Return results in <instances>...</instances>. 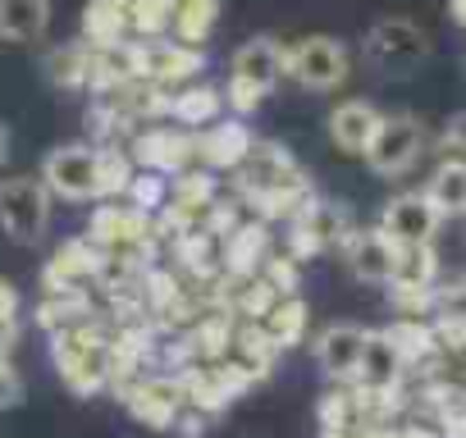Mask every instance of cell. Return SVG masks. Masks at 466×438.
<instances>
[{
    "label": "cell",
    "mask_w": 466,
    "mask_h": 438,
    "mask_svg": "<svg viewBox=\"0 0 466 438\" xmlns=\"http://www.w3.org/2000/svg\"><path fill=\"white\" fill-rule=\"evenodd\" d=\"M51 356H56L60 379H65L69 393H78V397H92V393H101L106 383H115L110 338H101L92 324L51 333Z\"/></svg>",
    "instance_id": "6da1fadb"
},
{
    "label": "cell",
    "mask_w": 466,
    "mask_h": 438,
    "mask_svg": "<svg viewBox=\"0 0 466 438\" xmlns=\"http://www.w3.org/2000/svg\"><path fill=\"white\" fill-rule=\"evenodd\" d=\"M361 55L384 78H411L430 60V33L416 19H380L366 28Z\"/></svg>",
    "instance_id": "7a4b0ae2"
},
{
    "label": "cell",
    "mask_w": 466,
    "mask_h": 438,
    "mask_svg": "<svg viewBox=\"0 0 466 438\" xmlns=\"http://www.w3.org/2000/svg\"><path fill=\"white\" fill-rule=\"evenodd\" d=\"M51 187L46 178L37 174H15V178H0V229H5L10 243L19 247H33L46 238V224H51Z\"/></svg>",
    "instance_id": "3957f363"
},
{
    "label": "cell",
    "mask_w": 466,
    "mask_h": 438,
    "mask_svg": "<svg viewBox=\"0 0 466 438\" xmlns=\"http://www.w3.org/2000/svg\"><path fill=\"white\" fill-rule=\"evenodd\" d=\"M348 74H352V55L339 37L311 33L289 46V78L302 92H339L348 83Z\"/></svg>",
    "instance_id": "277c9868"
},
{
    "label": "cell",
    "mask_w": 466,
    "mask_h": 438,
    "mask_svg": "<svg viewBox=\"0 0 466 438\" xmlns=\"http://www.w3.org/2000/svg\"><path fill=\"white\" fill-rule=\"evenodd\" d=\"M42 178L60 201H101V146L96 142H65L46 151Z\"/></svg>",
    "instance_id": "5b68a950"
},
{
    "label": "cell",
    "mask_w": 466,
    "mask_h": 438,
    "mask_svg": "<svg viewBox=\"0 0 466 438\" xmlns=\"http://www.w3.org/2000/svg\"><path fill=\"white\" fill-rule=\"evenodd\" d=\"M425 151V124L416 114H384L370 151L361 155L375 178H402Z\"/></svg>",
    "instance_id": "8992f818"
},
{
    "label": "cell",
    "mask_w": 466,
    "mask_h": 438,
    "mask_svg": "<svg viewBox=\"0 0 466 438\" xmlns=\"http://www.w3.org/2000/svg\"><path fill=\"white\" fill-rule=\"evenodd\" d=\"M128 155L137 160V169H156V174H183L197 164V133L192 128H178V124H156V128H142L133 133L128 142Z\"/></svg>",
    "instance_id": "52a82bcc"
},
{
    "label": "cell",
    "mask_w": 466,
    "mask_h": 438,
    "mask_svg": "<svg viewBox=\"0 0 466 438\" xmlns=\"http://www.w3.org/2000/svg\"><path fill=\"white\" fill-rule=\"evenodd\" d=\"M124 402H128V415L137 424L174 429V420L187 406V388H183V374H147V379H133L124 388Z\"/></svg>",
    "instance_id": "ba28073f"
},
{
    "label": "cell",
    "mask_w": 466,
    "mask_h": 438,
    "mask_svg": "<svg viewBox=\"0 0 466 438\" xmlns=\"http://www.w3.org/2000/svg\"><path fill=\"white\" fill-rule=\"evenodd\" d=\"M439 205L430 201V192H393L380 210V229L398 243V247H420L434 243L439 234Z\"/></svg>",
    "instance_id": "9c48e42d"
},
{
    "label": "cell",
    "mask_w": 466,
    "mask_h": 438,
    "mask_svg": "<svg viewBox=\"0 0 466 438\" xmlns=\"http://www.w3.org/2000/svg\"><path fill=\"white\" fill-rule=\"evenodd\" d=\"M252 151H257V137L243 124V114H224L197 133V164H206L215 174H238Z\"/></svg>",
    "instance_id": "30bf717a"
},
{
    "label": "cell",
    "mask_w": 466,
    "mask_h": 438,
    "mask_svg": "<svg viewBox=\"0 0 466 438\" xmlns=\"http://www.w3.org/2000/svg\"><path fill=\"white\" fill-rule=\"evenodd\" d=\"M284 78H289V46H279L275 37H252L228 60V83H243L261 96H270Z\"/></svg>",
    "instance_id": "8fae6325"
},
{
    "label": "cell",
    "mask_w": 466,
    "mask_h": 438,
    "mask_svg": "<svg viewBox=\"0 0 466 438\" xmlns=\"http://www.w3.org/2000/svg\"><path fill=\"white\" fill-rule=\"evenodd\" d=\"M151 219L156 214H147V210H137L128 196L119 201H101L96 205V214H92V224H87V234L106 247V252H124V247H147L151 243Z\"/></svg>",
    "instance_id": "7c38bea8"
},
{
    "label": "cell",
    "mask_w": 466,
    "mask_h": 438,
    "mask_svg": "<svg viewBox=\"0 0 466 438\" xmlns=\"http://www.w3.org/2000/svg\"><path fill=\"white\" fill-rule=\"evenodd\" d=\"M343 252H348V265L361 284H375V288H389L393 284V265H398V243L375 224V229H348L343 238Z\"/></svg>",
    "instance_id": "4fadbf2b"
},
{
    "label": "cell",
    "mask_w": 466,
    "mask_h": 438,
    "mask_svg": "<svg viewBox=\"0 0 466 438\" xmlns=\"http://www.w3.org/2000/svg\"><path fill=\"white\" fill-rule=\"evenodd\" d=\"M380 119H384V110H375V105L361 101V96H348V101H339V105L329 110L325 133H329V142H334L343 155H366L370 142H375V133H380Z\"/></svg>",
    "instance_id": "5bb4252c"
},
{
    "label": "cell",
    "mask_w": 466,
    "mask_h": 438,
    "mask_svg": "<svg viewBox=\"0 0 466 438\" xmlns=\"http://www.w3.org/2000/svg\"><path fill=\"white\" fill-rule=\"evenodd\" d=\"M366 333L361 324H329L320 338H316V365L325 370V379L334 383H357V370H361V352H366Z\"/></svg>",
    "instance_id": "9a60e30c"
},
{
    "label": "cell",
    "mask_w": 466,
    "mask_h": 438,
    "mask_svg": "<svg viewBox=\"0 0 466 438\" xmlns=\"http://www.w3.org/2000/svg\"><path fill=\"white\" fill-rule=\"evenodd\" d=\"M270 261V219H243L219 247V265L224 274H238V279H252L261 274Z\"/></svg>",
    "instance_id": "2e32d148"
},
{
    "label": "cell",
    "mask_w": 466,
    "mask_h": 438,
    "mask_svg": "<svg viewBox=\"0 0 466 438\" xmlns=\"http://www.w3.org/2000/svg\"><path fill=\"white\" fill-rule=\"evenodd\" d=\"M224 114H228V96H224V87L187 83V87H178V92L169 96V119H174L178 128L201 133V128H210V124L224 119Z\"/></svg>",
    "instance_id": "e0dca14e"
},
{
    "label": "cell",
    "mask_w": 466,
    "mask_h": 438,
    "mask_svg": "<svg viewBox=\"0 0 466 438\" xmlns=\"http://www.w3.org/2000/svg\"><path fill=\"white\" fill-rule=\"evenodd\" d=\"M215 201H219V187H215V169H206V164H192V169H183V174H174V192H169V205L183 214V219H192V224H206V214L215 210Z\"/></svg>",
    "instance_id": "ac0fdd59"
},
{
    "label": "cell",
    "mask_w": 466,
    "mask_h": 438,
    "mask_svg": "<svg viewBox=\"0 0 466 438\" xmlns=\"http://www.w3.org/2000/svg\"><path fill=\"white\" fill-rule=\"evenodd\" d=\"M402 352L393 347L389 329H370L366 333V352H361V370H357V383L361 388H389V383H402Z\"/></svg>",
    "instance_id": "d6986e66"
},
{
    "label": "cell",
    "mask_w": 466,
    "mask_h": 438,
    "mask_svg": "<svg viewBox=\"0 0 466 438\" xmlns=\"http://www.w3.org/2000/svg\"><path fill=\"white\" fill-rule=\"evenodd\" d=\"M51 28V0H0V42H42Z\"/></svg>",
    "instance_id": "ffe728a7"
},
{
    "label": "cell",
    "mask_w": 466,
    "mask_h": 438,
    "mask_svg": "<svg viewBox=\"0 0 466 438\" xmlns=\"http://www.w3.org/2000/svg\"><path fill=\"white\" fill-rule=\"evenodd\" d=\"M133 33V19L124 5H115V0H92V5L83 10V42L92 51H115L124 46Z\"/></svg>",
    "instance_id": "44dd1931"
},
{
    "label": "cell",
    "mask_w": 466,
    "mask_h": 438,
    "mask_svg": "<svg viewBox=\"0 0 466 438\" xmlns=\"http://www.w3.org/2000/svg\"><path fill=\"white\" fill-rule=\"evenodd\" d=\"M92 65H96V51L87 42L56 46L51 60H46V78L65 92H83V87H92Z\"/></svg>",
    "instance_id": "7402d4cb"
},
{
    "label": "cell",
    "mask_w": 466,
    "mask_h": 438,
    "mask_svg": "<svg viewBox=\"0 0 466 438\" xmlns=\"http://www.w3.org/2000/svg\"><path fill=\"white\" fill-rule=\"evenodd\" d=\"M37 324H42L46 333L92 324V302H87V293H83V288H60V293H46V302L37 306Z\"/></svg>",
    "instance_id": "603a6c76"
},
{
    "label": "cell",
    "mask_w": 466,
    "mask_h": 438,
    "mask_svg": "<svg viewBox=\"0 0 466 438\" xmlns=\"http://www.w3.org/2000/svg\"><path fill=\"white\" fill-rule=\"evenodd\" d=\"M389 338H393V347L402 352L407 370H420V365H430V361L439 356L434 324H425L420 315H402L398 324H389Z\"/></svg>",
    "instance_id": "cb8c5ba5"
},
{
    "label": "cell",
    "mask_w": 466,
    "mask_h": 438,
    "mask_svg": "<svg viewBox=\"0 0 466 438\" xmlns=\"http://www.w3.org/2000/svg\"><path fill=\"white\" fill-rule=\"evenodd\" d=\"M425 192H430V201L439 205L443 219L466 214V160H439L430 183H425Z\"/></svg>",
    "instance_id": "d4e9b609"
},
{
    "label": "cell",
    "mask_w": 466,
    "mask_h": 438,
    "mask_svg": "<svg viewBox=\"0 0 466 438\" xmlns=\"http://www.w3.org/2000/svg\"><path fill=\"white\" fill-rule=\"evenodd\" d=\"M266 333L279 343V352L284 347H298L302 338H307V324H311V311H307V302L298 297V293H289V297H279L270 311H266Z\"/></svg>",
    "instance_id": "484cf974"
},
{
    "label": "cell",
    "mask_w": 466,
    "mask_h": 438,
    "mask_svg": "<svg viewBox=\"0 0 466 438\" xmlns=\"http://www.w3.org/2000/svg\"><path fill=\"white\" fill-rule=\"evenodd\" d=\"M389 288H439V256H434V243L398 247V265H393V284H389Z\"/></svg>",
    "instance_id": "4316f807"
},
{
    "label": "cell",
    "mask_w": 466,
    "mask_h": 438,
    "mask_svg": "<svg viewBox=\"0 0 466 438\" xmlns=\"http://www.w3.org/2000/svg\"><path fill=\"white\" fill-rule=\"evenodd\" d=\"M219 24V0H174V33L187 46H201Z\"/></svg>",
    "instance_id": "83f0119b"
},
{
    "label": "cell",
    "mask_w": 466,
    "mask_h": 438,
    "mask_svg": "<svg viewBox=\"0 0 466 438\" xmlns=\"http://www.w3.org/2000/svg\"><path fill=\"white\" fill-rule=\"evenodd\" d=\"M128 19H133V33L142 42H160L174 33V0H133Z\"/></svg>",
    "instance_id": "f1b7e54d"
},
{
    "label": "cell",
    "mask_w": 466,
    "mask_h": 438,
    "mask_svg": "<svg viewBox=\"0 0 466 438\" xmlns=\"http://www.w3.org/2000/svg\"><path fill=\"white\" fill-rule=\"evenodd\" d=\"M169 192H174V178H169V174H156V169H137L124 196H128V201H133L137 210H147V214H160V210L169 205Z\"/></svg>",
    "instance_id": "f546056e"
},
{
    "label": "cell",
    "mask_w": 466,
    "mask_h": 438,
    "mask_svg": "<svg viewBox=\"0 0 466 438\" xmlns=\"http://www.w3.org/2000/svg\"><path fill=\"white\" fill-rule=\"evenodd\" d=\"M261 279L275 288V293H298V256H270L266 261V270H261Z\"/></svg>",
    "instance_id": "4dcf8cb0"
},
{
    "label": "cell",
    "mask_w": 466,
    "mask_h": 438,
    "mask_svg": "<svg viewBox=\"0 0 466 438\" xmlns=\"http://www.w3.org/2000/svg\"><path fill=\"white\" fill-rule=\"evenodd\" d=\"M439 160H466V114H457L439 137Z\"/></svg>",
    "instance_id": "1f68e13d"
},
{
    "label": "cell",
    "mask_w": 466,
    "mask_h": 438,
    "mask_svg": "<svg viewBox=\"0 0 466 438\" xmlns=\"http://www.w3.org/2000/svg\"><path fill=\"white\" fill-rule=\"evenodd\" d=\"M19 402H24V379L15 374L10 361H0V411H5V406H19Z\"/></svg>",
    "instance_id": "d6a6232c"
},
{
    "label": "cell",
    "mask_w": 466,
    "mask_h": 438,
    "mask_svg": "<svg viewBox=\"0 0 466 438\" xmlns=\"http://www.w3.org/2000/svg\"><path fill=\"white\" fill-rule=\"evenodd\" d=\"M15 343H19V315H0V361H10Z\"/></svg>",
    "instance_id": "836d02e7"
},
{
    "label": "cell",
    "mask_w": 466,
    "mask_h": 438,
    "mask_svg": "<svg viewBox=\"0 0 466 438\" xmlns=\"http://www.w3.org/2000/svg\"><path fill=\"white\" fill-rule=\"evenodd\" d=\"M0 315H19V293L10 279H0Z\"/></svg>",
    "instance_id": "e575fe53"
},
{
    "label": "cell",
    "mask_w": 466,
    "mask_h": 438,
    "mask_svg": "<svg viewBox=\"0 0 466 438\" xmlns=\"http://www.w3.org/2000/svg\"><path fill=\"white\" fill-rule=\"evenodd\" d=\"M448 10H452V24L466 28V0H448Z\"/></svg>",
    "instance_id": "d590c367"
},
{
    "label": "cell",
    "mask_w": 466,
    "mask_h": 438,
    "mask_svg": "<svg viewBox=\"0 0 466 438\" xmlns=\"http://www.w3.org/2000/svg\"><path fill=\"white\" fill-rule=\"evenodd\" d=\"M398 438H439V433H434V429H420V424H411V429H402Z\"/></svg>",
    "instance_id": "8d00e7d4"
},
{
    "label": "cell",
    "mask_w": 466,
    "mask_h": 438,
    "mask_svg": "<svg viewBox=\"0 0 466 438\" xmlns=\"http://www.w3.org/2000/svg\"><path fill=\"white\" fill-rule=\"evenodd\" d=\"M5 160H10V133L0 128V164H5Z\"/></svg>",
    "instance_id": "74e56055"
},
{
    "label": "cell",
    "mask_w": 466,
    "mask_h": 438,
    "mask_svg": "<svg viewBox=\"0 0 466 438\" xmlns=\"http://www.w3.org/2000/svg\"><path fill=\"white\" fill-rule=\"evenodd\" d=\"M461 356H466V347H461Z\"/></svg>",
    "instance_id": "f35d334b"
}]
</instances>
